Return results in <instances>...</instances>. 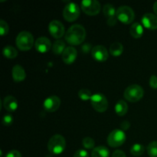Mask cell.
Instances as JSON below:
<instances>
[{"label":"cell","mask_w":157,"mask_h":157,"mask_svg":"<svg viewBox=\"0 0 157 157\" xmlns=\"http://www.w3.org/2000/svg\"><path fill=\"white\" fill-rule=\"evenodd\" d=\"M86 38V30L81 25L75 24L71 26L64 35L65 41L71 45H79Z\"/></svg>","instance_id":"cell-1"},{"label":"cell","mask_w":157,"mask_h":157,"mask_svg":"<svg viewBox=\"0 0 157 157\" xmlns=\"http://www.w3.org/2000/svg\"><path fill=\"white\" fill-rule=\"evenodd\" d=\"M66 147V140L61 134L52 136L48 143V150L51 153L59 155L64 151Z\"/></svg>","instance_id":"cell-2"},{"label":"cell","mask_w":157,"mask_h":157,"mask_svg":"<svg viewBox=\"0 0 157 157\" xmlns=\"http://www.w3.org/2000/svg\"><path fill=\"white\" fill-rule=\"evenodd\" d=\"M15 43L20 51L27 52L32 48L34 44V37L31 32L28 31H22L17 35Z\"/></svg>","instance_id":"cell-3"},{"label":"cell","mask_w":157,"mask_h":157,"mask_svg":"<svg viewBox=\"0 0 157 157\" xmlns=\"http://www.w3.org/2000/svg\"><path fill=\"white\" fill-rule=\"evenodd\" d=\"M144 88L138 84H132L128 86L124 93V98L132 103L140 101L144 97Z\"/></svg>","instance_id":"cell-4"},{"label":"cell","mask_w":157,"mask_h":157,"mask_svg":"<svg viewBox=\"0 0 157 157\" xmlns=\"http://www.w3.org/2000/svg\"><path fill=\"white\" fill-rule=\"evenodd\" d=\"M117 18L125 25L131 24L135 18V13L133 9L127 6H121L117 9Z\"/></svg>","instance_id":"cell-5"},{"label":"cell","mask_w":157,"mask_h":157,"mask_svg":"<svg viewBox=\"0 0 157 157\" xmlns=\"http://www.w3.org/2000/svg\"><path fill=\"white\" fill-rule=\"evenodd\" d=\"M126 134L121 129H115L107 136V144L110 147L116 148L122 146L125 143Z\"/></svg>","instance_id":"cell-6"},{"label":"cell","mask_w":157,"mask_h":157,"mask_svg":"<svg viewBox=\"0 0 157 157\" xmlns=\"http://www.w3.org/2000/svg\"><path fill=\"white\" fill-rule=\"evenodd\" d=\"M90 104L92 107L99 113H104L107 110L108 101L107 98L101 93H96L92 95L90 98Z\"/></svg>","instance_id":"cell-7"},{"label":"cell","mask_w":157,"mask_h":157,"mask_svg":"<svg viewBox=\"0 0 157 157\" xmlns=\"http://www.w3.org/2000/svg\"><path fill=\"white\" fill-rule=\"evenodd\" d=\"M81 8L87 15L94 16L101 12V3L96 0H84L81 3Z\"/></svg>","instance_id":"cell-8"},{"label":"cell","mask_w":157,"mask_h":157,"mask_svg":"<svg viewBox=\"0 0 157 157\" xmlns=\"http://www.w3.org/2000/svg\"><path fill=\"white\" fill-rule=\"evenodd\" d=\"M80 16V8L78 4L70 2L64 7L63 10V17L69 22L75 21Z\"/></svg>","instance_id":"cell-9"},{"label":"cell","mask_w":157,"mask_h":157,"mask_svg":"<svg viewBox=\"0 0 157 157\" xmlns=\"http://www.w3.org/2000/svg\"><path fill=\"white\" fill-rule=\"evenodd\" d=\"M48 32L53 38L58 40L66 34L64 25L58 20H53L49 23Z\"/></svg>","instance_id":"cell-10"},{"label":"cell","mask_w":157,"mask_h":157,"mask_svg":"<svg viewBox=\"0 0 157 157\" xmlns=\"http://www.w3.org/2000/svg\"><path fill=\"white\" fill-rule=\"evenodd\" d=\"M91 56L98 62H104L108 59L109 53L104 46L97 45L92 48Z\"/></svg>","instance_id":"cell-11"},{"label":"cell","mask_w":157,"mask_h":157,"mask_svg":"<svg viewBox=\"0 0 157 157\" xmlns=\"http://www.w3.org/2000/svg\"><path fill=\"white\" fill-rule=\"evenodd\" d=\"M103 12L107 18V23L109 26H114L117 24V10L111 4H106L103 8Z\"/></svg>","instance_id":"cell-12"},{"label":"cell","mask_w":157,"mask_h":157,"mask_svg":"<svg viewBox=\"0 0 157 157\" xmlns=\"http://www.w3.org/2000/svg\"><path fill=\"white\" fill-rule=\"evenodd\" d=\"M61 106V99L58 96H50L44 100L43 103L44 109L48 112H55Z\"/></svg>","instance_id":"cell-13"},{"label":"cell","mask_w":157,"mask_h":157,"mask_svg":"<svg viewBox=\"0 0 157 157\" xmlns=\"http://www.w3.org/2000/svg\"><path fill=\"white\" fill-rule=\"evenodd\" d=\"M77 56H78V52L76 48H75L72 46H69L65 48L64 52L61 55L62 61H64V64H71L76 60Z\"/></svg>","instance_id":"cell-14"},{"label":"cell","mask_w":157,"mask_h":157,"mask_svg":"<svg viewBox=\"0 0 157 157\" xmlns=\"http://www.w3.org/2000/svg\"><path fill=\"white\" fill-rule=\"evenodd\" d=\"M143 25L150 30L157 29V15L153 13H146L144 15L142 19Z\"/></svg>","instance_id":"cell-15"},{"label":"cell","mask_w":157,"mask_h":157,"mask_svg":"<svg viewBox=\"0 0 157 157\" xmlns=\"http://www.w3.org/2000/svg\"><path fill=\"white\" fill-rule=\"evenodd\" d=\"M35 47L36 51L40 53H46L51 49L52 43L47 37H39L35 41Z\"/></svg>","instance_id":"cell-16"},{"label":"cell","mask_w":157,"mask_h":157,"mask_svg":"<svg viewBox=\"0 0 157 157\" xmlns=\"http://www.w3.org/2000/svg\"><path fill=\"white\" fill-rule=\"evenodd\" d=\"M12 78L15 82H21L26 78V73L25 69L19 64H16L12 67Z\"/></svg>","instance_id":"cell-17"},{"label":"cell","mask_w":157,"mask_h":157,"mask_svg":"<svg viewBox=\"0 0 157 157\" xmlns=\"http://www.w3.org/2000/svg\"><path fill=\"white\" fill-rule=\"evenodd\" d=\"M3 107L8 112H14L18 107V101L13 96H7L3 100Z\"/></svg>","instance_id":"cell-18"},{"label":"cell","mask_w":157,"mask_h":157,"mask_svg":"<svg viewBox=\"0 0 157 157\" xmlns=\"http://www.w3.org/2000/svg\"><path fill=\"white\" fill-rule=\"evenodd\" d=\"M115 113L119 117H123L128 111V104L124 100H120L114 107Z\"/></svg>","instance_id":"cell-19"},{"label":"cell","mask_w":157,"mask_h":157,"mask_svg":"<svg viewBox=\"0 0 157 157\" xmlns=\"http://www.w3.org/2000/svg\"><path fill=\"white\" fill-rule=\"evenodd\" d=\"M130 33L134 38H140L144 34V28L139 22H135L130 26Z\"/></svg>","instance_id":"cell-20"},{"label":"cell","mask_w":157,"mask_h":157,"mask_svg":"<svg viewBox=\"0 0 157 157\" xmlns=\"http://www.w3.org/2000/svg\"><path fill=\"white\" fill-rule=\"evenodd\" d=\"M91 157H110V151L104 146H99L93 149Z\"/></svg>","instance_id":"cell-21"},{"label":"cell","mask_w":157,"mask_h":157,"mask_svg":"<svg viewBox=\"0 0 157 157\" xmlns=\"http://www.w3.org/2000/svg\"><path fill=\"white\" fill-rule=\"evenodd\" d=\"M124 52V45L121 42H113L110 46V53L113 57H119Z\"/></svg>","instance_id":"cell-22"},{"label":"cell","mask_w":157,"mask_h":157,"mask_svg":"<svg viewBox=\"0 0 157 157\" xmlns=\"http://www.w3.org/2000/svg\"><path fill=\"white\" fill-rule=\"evenodd\" d=\"M66 45L65 42L63 40H57L54 42L52 45V52L55 55H62L64 51L65 50Z\"/></svg>","instance_id":"cell-23"},{"label":"cell","mask_w":157,"mask_h":157,"mask_svg":"<svg viewBox=\"0 0 157 157\" xmlns=\"http://www.w3.org/2000/svg\"><path fill=\"white\" fill-rule=\"evenodd\" d=\"M2 54L4 57L9 59H13L18 55V51L15 48L12 46H6L2 50Z\"/></svg>","instance_id":"cell-24"},{"label":"cell","mask_w":157,"mask_h":157,"mask_svg":"<svg viewBox=\"0 0 157 157\" xmlns=\"http://www.w3.org/2000/svg\"><path fill=\"white\" fill-rule=\"evenodd\" d=\"M145 152V147L144 145L140 144H133L130 148V153L134 156H140Z\"/></svg>","instance_id":"cell-25"},{"label":"cell","mask_w":157,"mask_h":157,"mask_svg":"<svg viewBox=\"0 0 157 157\" xmlns=\"http://www.w3.org/2000/svg\"><path fill=\"white\" fill-rule=\"evenodd\" d=\"M78 98H79L80 99L82 100V101H89V100H90V98H91L92 95L93 94H92L91 92H90L88 89L83 88V89H81V90L78 91Z\"/></svg>","instance_id":"cell-26"},{"label":"cell","mask_w":157,"mask_h":157,"mask_svg":"<svg viewBox=\"0 0 157 157\" xmlns=\"http://www.w3.org/2000/svg\"><path fill=\"white\" fill-rule=\"evenodd\" d=\"M147 153L150 157H157V141H152L149 144Z\"/></svg>","instance_id":"cell-27"},{"label":"cell","mask_w":157,"mask_h":157,"mask_svg":"<svg viewBox=\"0 0 157 157\" xmlns=\"http://www.w3.org/2000/svg\"><path fill=\"white\" fill-rule=\"evenodd\" d=\"M82 145L84 148L87 149V150H91V149H94L95 146V142L94 140L92 139L91 137H85L82 140Z\"/></svg>","instance_id":"cell-28"},{"label":"cell","mask_w":157,"mask_h":157,"mask_svg":"<svg viewBox=\"0 0 157 157\" xmlns=\"http://www.w3.org/2000/svg\"><path fill=\"white\" fill-rule=\"evenodd\" d=\"M9 27L8 23L4 20H1L0 21V34L2 36H5L9 33Z\"/></svg>","instance_id":"cell-29"},{"label":"cell","mask_w":157,"mask_h":157,"mask_svg":"<svg viewBox=\"0 0 157 157\" xmlns=\"http://www.w3.org/2000/svg\"><path fill=\"white\" fill-rule=\"evenodd\" d=\"M13 123V117L11 114H6L2 118V124L6 127L12 125Z\"/></svg>","instance_id":"cell-30"},{"label":"cell","mask_w":157,"mask_h":157,"mask_svg":"<svg viewBox=\"0 0 157 157\" xmlns=\"http://www.w3.org/2000/svg\"><path fill=\"white\" fill-rule=\"evenodd\" d=\"M149 84L151 88L157 89V77L156 75H152L150 78Z\"/></svg>","instance_id":"cell-31"},{"label":"cell","mask_w":157,"mask_h":157,"mask_svg":"<svg viewBox=\"0 0 157 157\" xmlns=\"http://www.w3.org/2000/svg\"><path fill=\"white\" fill-rule=\"evenodd\" d=\"M74 157H89V154L85 150H78L75 153Z\"/></svg>","instance_id":"cell-32"},{"label":"cell","mask_w":157,"mask_h":157,"mask_svg":"<svg viewBox=\"0 0 157 157\" xmlns=\"http://www.w3.org/2000/svg\"><path fill=\"white\" fill-rule=\"evenodd\" d=\"M5 157H21V154L18 150H11L9 153H6Z\"/></svg>","instance_id":"cell-33"},{"label":"cell","mask_w":157,"mask_h":157,"mask_svg":"<svg viewBox=\"0 0 157 157\" xmlns=\"http://www.w3.org/2000/svg\"><path fill=\"white\" fill-rule=\"evenodd\" d=\"M112 157H127V156H126L125 153H124V151L120 150H117L113 153Z\"/></svg>","instance_id":"cell-34"},{"label":"cell","mask_w":157,"mask_h":157,"mask_svg":"<svg viewBox=\"0 0 157 157\" xmlns=\"http://www.w3.org/2000/svg\"><path fill=\"white\" fill-rule=\"evenodd\" d=\"M130 122L127 121H124V122H122V124H121V129L123 130V131L128 130V129L130 128Z\"/></svg>","instance_id":"cell-35"},{"label":"cell","mask_w":157,"mask_h":157,"mask_svg":"<svg viewBox=\"0 0 157 157\" xmlns=\"http://www.w3.org/2000/svg\"><path fill=\"white\" fill-rule=\"evenodd\" d=\"M153 11H154L155 14L157 15V1L154 3V4H153Z\"/></svg>","instance_id":"cell-36"}]
</instances>
